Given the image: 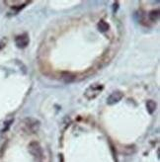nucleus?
<instances>
[{"mask_svg": "<svg viewBox=\"0 0 160 162\" xmlns=\"http://www.w3.org/2000/svg\"><path fill=\"white\" fill-rule=\"evenodd\" d=\"M102 90H103V85L95 83V84L90 85V86L85 90L84 96L86 97L88 100H92V99L96 98V97L100 94Z\"/></svg>", "mask_w": 160, "mask_h": 162, "instance_id": "obj_1", "label": "nucleus"}, {"mask_svg": "<svg viewBox=\"0 0 160 162\" xmlns=\"http://www.w3.org/2000/svg\"><path fill=\"white\" fill-rule=\"evenodd\" d=\"M29 151L37 159H41L43 157V151H41V148L38 142H31L29 144Z\"/></svg>", "mask_w": 160, "mask_h": 162, "instance_id": "obj_2", "label": "nucleus"}, {"mask_svg": "<svg viewBox=\"0 0 160 162\" xmlns=\"http://www.w3.org/2000/svg\"><path fill=\"white\" fill-rule=\"evenodd\" d=\"M24 126H26V130L30 132H36L37 130L40 126V122L37 121L35 119H32V118H28L24 121Z\"/></svg>", "mask_w": 160, "mask_h": 162, "instance_id": "obj_3", "label": "nucleus"}, {"mask_svg": "<svg viewBox=\"0 0 160 162\" xmlns=\"http://www.w3.org/2000/svg\"><path fill=\"white\" fill-rule=\"evenodd\" d=\"M124 94L120 91H114L111 95L107 98V104L108 105H114V104L118 103L122 99Z\"/></svg>", "mask_w": 160, "mask_h": 162, "instance_id": "obj_4", "label": "nucleus"}, {"mask_svg": "<svg viewBox=\"0 0 160 162\" xmlns=\"http://www.w3.org/2000/svg\"><path fill=\"white\" fill-rule=\"evenodd\" d=\"M15 43L19 49H25L29 45V37L27 34H23L21 36L16 37Z\"/></svg>", "mask_w": 160, "mask_h": 162, "instance_id": "obj_5", "label": "nucleus"}, {"mask_svg": "<svg viewBox=\"0 0 160 162\" xmlns=\"http://www.w3.org/2000/svg\"><path fill=\"white\" fill-rule=\"evenodd\" d=\"M156 103H155L153 100H148L146 102V108H147V111H148L149 114H153L156 110Z\"/></svg>", "mask_w": 160, "mask_h": 162, "instance_id": "obj_6", "label": "nucleus"}, {"mask_svg": "<svg viewBox=\"0 0 160 162\" xmlns=\"http://www.w3.org/2000/svg\"><path fill=\"white\" fill-rule=\"evenodd\" d=\"M148 18L151 22H157L159 19V10H152L149 12Z\"/></svg>", "mask_w": 160, "mask_h": 162, "instance_id": "obj_7", "label": "nucleus"}, {"mask_svg": "<svg viewBox=\"0 0 160 162\" xmlns=\"http://www.w3.org/2000/svg\"><path fill=\"white\" fill-rule=\"evenodd\" d=\"M62 80L65 81V82H72L75 79V75L72 74L71 72H63L62 73Z\"/></svg>", "mask_w": 160, "mask_h": 162, "instance_id": "obj_8", "label": "nucleus"}, {"mask_svg": "<svg viewBox=\"0 0 160 162\" xmlns=\"http://www.w3.org/2000/svg\"><path fill=\"white\" fill-rule=\"evenodd\" d=\"M98 29L100 32L105 33V32H107V31H109L110 25L108 24V23H106L105 21H100V22L98 23Z\"/></svg>", "mask_w": 160, "mask_h": 162, "instance_id": "obj_9", "label": "nucleus"}]
</instances>
